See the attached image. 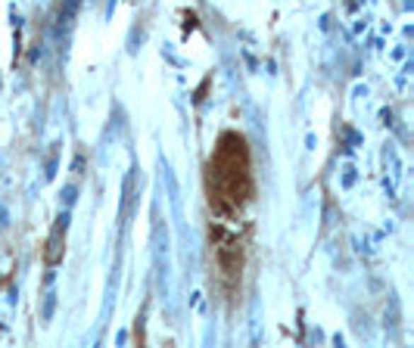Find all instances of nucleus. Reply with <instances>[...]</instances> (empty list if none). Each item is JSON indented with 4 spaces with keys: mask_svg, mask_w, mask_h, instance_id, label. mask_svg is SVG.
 Listing matches in <instances>:
<instances>
[{
    "mask_svg": "<svg viewBox=\"0 0 414 348\" xmlns=\"http://www.w3.org/2000/svg\"><path fill=\"white\" fill-rule=\"evenodd\" d=\"M66 231H69V211H62L50 231V243H47V261H50V265H57L62 258V236H66Z\"/></svg>",
    "mask_w": 414,
    "mask_h": 348,
    "instance_id": "1",
    "label": "nucleus"
},
{
    "mask_svg": "<svg viewBox=\"0 0 414 348\" xmlns=\"http://www.w3.org/2000/svg\"><path fill=\"white\" fill-rule=\"evenodd\" d=\"M53 308H57V292L47 289V296H44V311H41V318H44V320H50V318H53Z\"/></svg>",
    "mask_w": 414,
    "mask_h": 348,
    "instance_id": "2",
    "label": "nucleus"
}]
</instances>
